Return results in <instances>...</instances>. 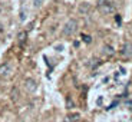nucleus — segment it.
<instances>
[{
    "instance_id": "3",
    "label": "nucleus",
    "mask_w": 132,
    "mask_h": 122,
    "mask_svg": "<svg viewBox=\"0 0 132 122\" xmlns=\"http://www.w3.org/2000/svg\"><path fill=\"white\" fill-rule=\"evenodd\" d=\"M12 75H13V65H12L10 62L3 63V65L0 66V78H3V79H9Z\"/></svg>"
},
{
    "instance_id": "6",
    "label": "nucleus",
    "mask_w": 132,
    "mask_h": 122,
    "mask_svg": "<svg viewBox=\"0 0 132 122\" xmlns=\"http://www.w3.org/2000/svg\"><path fill=\"white\" fill-rule=\"evenodd\" d=\"M26 39H27V33H26V32H20L19 36H17V42H19L20 46H23V45H24Z\"/></svg>"
},
{
    "instance_id": "2",
    "label": "nucleus",
    "mask_w": 132,
    "mask_h": 122,
    "mask_svg": "<svg viewBox=\"0 0 132 122\" xmlns=\"http://www.w3.org/2000/svg\"><path fill=\"white\" fill-rule=\"evenodd\" d=\"M76 29H78V22H76L75 19H70V20H68L66 25L63 26L62 33L65 35V36H72L73 33L76 32Z\"/></svg>"
},
{
    "instance_id": "1",
    "label": "nucleus",
    "mask_w": 132,
    "mask_h": 122,
    "mask_svg": "<svg viewBox=\"0 0 132 122\" xmlns=\"http://www.w3.org/2000/svg\"><path fill=\"white\" fill-rule=\"evenodd\" d=\"M98 9L102 14H111L115 12V4L112 0H99L98 2Z\"/></svg>"
},
{
    "instance_id": "8",
    "label": "nucleus",
    "mask_w": 132,
    "mask_h": 122,
    "mask_svg": "<svg viewBox=\"0 0 132 122\" xmlns=\"http://www.w3.org/2000/svg\"><path fill=\"white\" fill-rule=\"evenodd\" d=\"M79 118H80L79 113H72V115H68V116H66V118H65V122H76Z\"/></svg>"
},
{
    "instance_id": "7",
    "label": "nucleus",
    "mask_w": 132,
    "mask_h": 122,
    "mask_svg": "<svg viewBox=\"0 0 132 122\" xmlns=\"http://www.w3.org/2000/svg\"><path fill=\"white\" fill-rule=\"evenodd\" d=\"M113 53H115V50H113V47L111 46V45H105V46H103V55H106V56H112Z\"/></svg>"
},
{
    "instance_id": "12",
    "label": "nucleus",
    "mask_w": 132,
    "mask_h": 122,
    "mask_svg": "<svg viewBox=\"0 0 132 122\" xmlns=\"http://www.w3.org/2000/svg\"><path fill=\"white\" fill-rule=\"evenodd\" d=\"M88 66H89L90 69H95L96 66H99V59H92L90 63H88Z\"/></svg>"
},
{
    "instance_id": "9",
    "label": "nucleus",
    "mask_w": 132,
    "mask_h": 122,
    "mask_svg": "<svg viewBox=\"0 0 132 122\" xmlns=\"http://www.w3.org/2000/svg\"><path fill=\"white\" fill-rule=\"evenodd\" d=\"M10 96H12L13 101H17V99H19V89H17V88H13L12 92H10Z\"/></svg>"
},
{
    "instance_id": "11",
    "label": "nucleus",
    "mask_w": 132,
    "mask_h": 122,
    "mask_svg": "<svg viewBox=\"0 0 132 122\" xmlns=\"http://www.w3.org/2000/svg\"><path fill=\"white\" fill-rule=\"evenodd\" d=\"M73 106H75V103H73L72 98H70V96H68V98H66V108H68V109H72Z\"/></svg>"
},
{
    "instance_id": "10",
    "label": "nucleus",
    "mask_w": 132,
    "mask_h": 122,
    "mask_svg": "<svg viewBox=\"0 0 132 122\" xmlns=\"http://www.w3.org/2000/svg\"><path fill=\"white\" fill-rule=\"evenodd\" d=\"M89 9H90V6H89L88 3H82V4L79 6V12H82V13H86Z\"/></svg>"
},
{
    "instance_id": "4",
    "label": "nucleus",
    "mask_w": 132,
    "mask_h": 122,
    "mask_svg": "<svg viewBox=\"0 0 132 122\" xmlns=\"http://www.w3.org/2000/svg\"><path fill=\"white\" fill-rule=\"evenodd\" d=\"M121 56L125 58V59L132 58V43L131 42H126L122 45V47H121Z\"/></svg>"
},
{
    "instance_id": "15",
    "label": "nucleus",
    "mask_w": 132,
    "mask_h": 122,
    "mask_svg": "<svg viewBox=\"0 0 132 122\" xmlns=\"http://www.w3.org/2000/svg\"><path fill=\"white\" fill-rule=\"evenodd\" d=\"M0 30H2V25H0Z\"/></svg>"
},
{
    "instance_id": "14",
    "label": "nucleus",
    "mask_w": 132,
    "mask_h": 122,
    "mask_svg": "<svg viewBox=\"0 0 132 122\" xmlns=\"http://www.w3.org/2000/svg\"><path fill=\"white\" fill-rule=\"evenodd\" d=\"M0 14H2V6H0Z\"/></svg>"
},
{
    "instance_id": "5",
    "label": "nucleus",
    "mask_w": 132,
    "mask_h": 122,
    "mask_svg": "<svg viewBox=\"0 0 132 122\" xmlns=\"http://www.w3.org/2000/svg\"><path fill=\"white\" fill-rule=\"evenodd\" d=\"M24 88H26V91L27 92H30V93H33L37 89V83H36V80L35 79H26L24 80Z\"/></svg>"
},
{
    "instance_id": "13",
    "label": "nucleus",
    "mask_w": 132,
    "mask_h": 122,
    "mask_svg": "<svg viewBox=\"0 0 132 122\" xmlns=\"http://www.w3.org/2000/svg\"><path fill=\"white\" fill-rule=\"evenodd\" d=\"M82 39L85 40L86 43H90V42H92V37H90V36H88V35H82Z\"/></svg>"
}]
</instances>
